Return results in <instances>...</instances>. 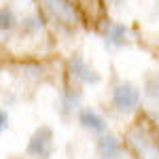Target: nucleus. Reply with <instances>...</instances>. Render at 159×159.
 <instances>
[{
  "label": "nucleus",
  "mask_w": 159,
  "mask_h": 159,
  "mask_svg": "<svg viewBox=\"0 0 159 159\" xmlns=\"http://www.w3.org/2000/svg\"><path fill=\"white\" fill-rule=\"evenodd\" d=\"M25 153L34 159H49L51 153H53V129L47 127V125L38 127L30 138Z\"/></svg>",
  "instance_id": "obj_1"
},
{
  "label": "nucleus",
  "mask_w": 159,
  "mask_h": 159,
  "mask_svg": "<svg viewBox=\"0 0 159 159\" xmlns=\"http://www.w3.org/2000/svg\"><path fill=\"white\" fill-rule=\"evenodd\" d=\"M138 104H140V91H138L136 85L121 83V85H117L112 89V106H115V110L127 115V112L138 108Z\"/></svg>",
  "instance_id": "obj_2"
},
{
  "label": "nucleus",
  "mask_w": 159,
  "mask_h": 159,
  "mask_svg": "<svg viewBox=\"0 0 159 159\" xmlns=\"http://www.w3.org/2000/svg\"><path fill=\"white\" fill-rule=\"evenodd\" d=\"M40 4L45 7V11L49 13L55 21H60L61 25H72L79 24V15L74 11V7L70 4V0H40Z\"/></svg>",
  "instance_id": "obj_3"
},
{
  "label": "nucleus",
  "mask_w": 159,
  "mask_h": 159,
  "mask_svg": "<svg viewBox=\"0 0 159 159\" xmlns=\"http://www.w3.org/2000/svg\"><path fill=\"white\" fill-rule=\"evenodd\" d=\"M129 147L136 159H159V144H155L147 134H142V129L129 132Z\"/></svg>",
  "instance_id": "obj_4"
},
{
  "label": "nucleus",
  "mask_w": 159,
  "mask_h": 159,
  "mask_svg": "<svg viewBox=\"0 0 159 159\" xmlns=\"http://www.w3.org/2000/svg\"><path fill=\"white\" fill-rule=\"evenodd\" d=\"M68 70H70V74H72L76 81H81V83H85V85H96V83H100V72L96 68H91L81 55L70 57Z\"/></svg>",
  "instance_id": "obj_5"
},
{
  "label": "nucleus",
  "mask_w": 159,
  "mask_h": 159,
  "mask_svg": "<svg viewBox=\"0 0 159 159\" xmlns=\"http://www.w3.org/2000/svg\"><path fill=\"white\" fill-rule=\"evenodd\" d=\"M127 36H129L127 28L123 24H117V21H108L102 28V38H104V43L108 47H123V45H127L129 43Z\"/></svg>",
  "instance_id": "obj_6"
},
{
  "label": "nucleus",
  "mask_w": 159,
  "mask_h": 159,
  "mask_svg": "<svg viewBox=\"0 0 159 159\" xmlns=\"http://www.w3.org/2000/svg\"><path fill=\"white\" fill-rule=\"evenodd\" d=\"M96 151H98L100 159H121V155H123L121 142L110 134H102V138L96 144Z\"/></svg>",
  "instance_id": "obj_7"
},
{
  "label": "nucleus",
  "mask_w": 159,
  "mask_h": 159,
  "mask_svg": "<svg viewBox=\"0 0 159 159\" xmlns=\"http://www.w3.org/2000/svg\"><path fill=\"white\" fill-rule=\"evenodd\" d=\"M79 123H81L83 129L91 132V134H104V132H106V121H104V117L98 115L96 110H91V108H83L79 112Z\"/></svg>",
  "instance_id": "obj_8"
},
{
  "label": "nucleus",
  "mask_w": 159,
  "mask_h": 159,
  "mask_svg": "<svg viewBox=\"0 0 159 159\" xmlns=\"http://www.w3.org/2000/svg\"><path fill=\"white\" fill-rule=\"evenodd\" d=\"M144 96L153 104H159V72L147 76V81H144Z\"/></svg>",
  "instance_id": "obj_9"
},
{
  "label": "nucleus",
  "mask_w": 159,
  "mask_h": 159,
  "mask_svg": "<svg viewBox=\"0 0 159 159\" xmlns=\"http://www.w3.org/2000/svg\"><path fill=\"white\" fill-rule=\"evenodd\" d=\"M79 104H81V93L74 91V89H70V91H66L64 98H61V112H64V115H70V112H74V110L79 108Z\"/></svg>",
  "instance_id": "obj_10"
},
{
  "label": "nucleus",
  "mask_w": 159,
  "mask_h": 159,
  "mask_svg": "<svg viewBox=\"0 0 159 159\" xmlns=\"http://www.w3.org/2000/svg\"><path fill=\"white\" fill-rule=\"evenodd\" d=\"M17 25V17L11 9H0V32H11Z\"/></svg>",
  "instance_id": "obj_11"
},
{
  "label": "nucleus",
  "mask_w": 159,
  "mask_h": 159,
  "mask_svg": "<svg viewBox=\"0 0 159 159\" xmlns=\"http://www.w3.org/2000/svg\"><path fill=\"white\" fill-rule=\"evenodd\" d=\"M43 19H40V15H30L28 19H24V24H21V30H24L25 34H34L38 32L40 28H43Z\"/></svg>",
  "instance_id": "obj_12"
},
{
  "label": "nucleus",
  "mask_w": 159,
  "mask_h": 159,
  "mask_svg": "<svg viewBox=\"0 0 159 159\" xmlns=\"http://www.w3.org/2000/svg\"><path fill=\"white\" fill-rule=\"evenodd\" d=\"M7 127H9V115H7L4 110L0 108V134H2Z\"/></svg>",
  "instance_id": "obj_13"
},
{
  "label": "nucleus",
  "mask_w": 159,
  "mask_h": 159,
  "mask_svg": "<svg viewBox=\"0 0 159 159\" xmlns=\"http://www.w3.org/2000/svg\"><path fill=\"white\" fill-rule=\"evenodd\" d=\"M108 2H110V4H121L123 0H108Z\"/></svg>",
  "instance_id": "obj_14"
}]
</instances>
